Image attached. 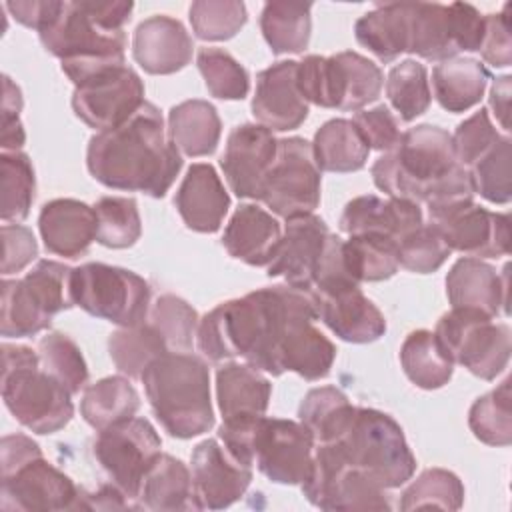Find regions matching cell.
I'll return each mask as SVG.
<instances>
[{"label":"cell","instance_id":"48","mask_svg":"<svg viewBox=\"0 0 512 512\" xmlns=\"http://www.w3.org/2000/svg\"><path fill=\"white\" fill-rule=\"evenodd\" d=\"M40 366L64 384L70 394H78L88 380V366L78 344L62 332H48L38 340Z\"/></svg>","mask_w":512,"mask_h":512},{"label":"cell","instance_id":"16","mask_svg":"<svg viewBox=\"0 0 512 512\" xmlns=\"http://www.w3.org/2000/svg\"><path fill=\"white\" fill-rule=\"evenodd\" d=\"M0 508L6 512L74 510L78 486L42 454L2 472Z\"/></svg>","mask_w":512,"mask_h":512},{"label":"cell","instance_id":"6","mask_svg":"<svg viewBox=\"0 0 512 512\" xmlns=\"http://www.w3.org/2000/svg\"><path fill=\"white\" fill-rule=\"evenodd\" d=\"M330 444L340 460L368 476L384 490L406 484L414 470L416 458L404 438L400 424L386 412L360 408L348 428Z\"/></svg>","mask_w":512,"mask_h":512},{"label":"cell","instance_id":"27","mask_svg":"<svg viewBox=\"0 0 512 512\" xmlns=\"http://www.w3.org/2000/svg\"><path fill=\"white\" fill-rule=\"evenodd\" d=\"M174 204L190 230L212 234L220 230L224 222L230 208V196L214 166L198 162L188 168L176 190Z\"/></svg>","mask_w":512,"mask_h":512},{"label":"cell","instance_id":"44","mask_svg":"<svg viewBox=\"0 0 512 512\" xmlns=\"http://www.w3.org/2000/svg\"><path fill=\"white\" fill-rule=\"evenodd\" d=\"M468 426L488 446H508L512 442L510 380L476 398L468 412Z\"/></svg>","mask_w":512,"mask_h":512},{"label":"cell","instance_id":"9","mask_svg":"<svg viewBox=\"0 0 512 512\" xmlns=\"http://www.w3.org/2000/svg\"><path fill=\"white\" fill-rule=\"evenodd\" d=\"M434 334L454 364L482 380H494L510 360L508 324L494 322L480 310L452 308L440 316Z\"/></svg>","mask_w":512,"mask_h":512},{"label":"cell","instance_id":"13","mask_svg":"<svg viewBox=\"0 0 512 512\" xmlns=\"http://www.w3.org/2000/svg\"><path fill=\"white\" fill-rule=\"evenodd\" d=\"M300 488L320 510H390L386 490L346 466L330 444L314 446L312 466Z\"/></svg>","mask_w":512,"mask_h":512},{"label":"cell","instance_id":"59","mask_svg":"<svg viewBox=\"0 0 512 512\" xmlns=\"http://www.w3.org/2000/svg\"><path fill=\"white\" fill-rule=\"evenodd\" d=\"M122 508H136V506L112 482L100 486L96 492H86L78 488L74 510H122Z\"/></svg>","mask_w":512,"mask_h":512},{"label":"cell","instance_id":"33","mask_svg":"<svg viewBox=\"0 0 512 512\" xmlns=\"http://www.w3.org/2000/svg\"><path fill=\"white\" fill-rule=\"evenodd\" d=\"M488 68L474 58H450L432 70V86L438 104L448 112H466L476 106L488 86Z\"/></svg>","mask_w":512,"mask_h":512},{"label":"cell","instance_id":"23","mask_svg":"<svg viewBox=\"0 0 512 512\" xmlns=\"http://www.w3.org/2000/svg\"><path fill=\"white\" fill-rule=\"evenodd\" d=\"M340 230L348 236L372 234L402 242L424 224L420 204L404 198H380L364 194L352 198L340 216Z\"/></svg>","mask_w":512,"mask_h":512},{"label":"cell","instance_id":"15","mask_svg":"<svg viewBox=\"0 0 512 512\" xmlns=\"http://www.w3.org/2000/svg\"><path fill=\"white\" fill-rule=\"evenodd\" d=\"M314 436L302 424L262 416L252 438V456L258 470L276 484H302L314 458Z\"/></svg>","mask_w":512,"mask_h":512},{"label":"cell","instance_id":"29","mask_svg":"<svg viewBox=\"0 0 512 512\" xmlns=\"http://www.w3.org/2000/svg\"><path fill=\"white\" fill-rule=\"evenodd\" d=\"M272 394L270 380L252 364L224 362L216 372V400L222 422L264 416Z\"/></svg>","mask_w":512,"mask_h":512},{"label":"cell","instance_id":"31","mask_svg":"<svg viewBox=\"0 0 512 512\" xmlns=\"http://www.w3.org/2000/svg\"><path fill=\"white\" fill-rule=\"evenodd\" d=\"M222 122L208 100H184L168 112V138L184 156H208L216 150Z\"/></svg>","mask_w":512,"mask_h":512},{"label":"cell","instance_id":"38","mask_svg":"<svg viewBox=\"0 0 512 512\" xmlns=\"http://www.w3.org/2000/svg\"><path fill=\"white\" fill-rule=\"evenodd\" d=\"M312 4L268 2L260 14V30L274 54H300L310 42Z\"/></svg>","mask_w":512,"mask_h":512},{"label":"cell","instance_id":"25","mask_svg":"<svg viewBox=\"0 0 512 512\" xmlns=\"http://www.w3.org/2000/svg\"><path fill=\"white\" fill-rule=\"evenodd\" d=\"M194 44L180 20L156 14L138 24L132 38L134 60L148 74H174L190 64Z\"/></svg>","mask_w":512,"mask_h":512},{"label":"cell","instance_id":"18","mask_svg":"<svg viewBox=\"0 0 512 512\" xmlns=\"http://www.w3.org/2000/svg\"><path fill=\"white\" fill-rule=\"evenodd\" d=\"M450 250L470 258H498L510 252V216L490 212L474 202L430 220Z\"/></svg>","mask_w":512,"mask_h":512},{"label":"cell","instance_id":"57","mask_svg":"<svg viewBox=\"0 0 512 512\" xmlns=\"http://www.w3.org/2000/svg\"><path fill=\"white\" fill-rule=\"evenodd\" d=\"M2 134H0V144L2 152H18L24 142L26 134L20 122V110H22V92L20 88L4 76L2 80Z\"/></svg>","mask_w":512,"mask_h":512},{"label":"cell","instance_id":"10","mask_svg":"<svg viewBox=\"0 0 512 512\" xmlns=\"http://www.w3.org/2000/svg\"><path fill=\"white\" fill-rule=\"evenodd\" d=\"M486 30V16L472 4L414 2L412 40L408 54L444 62L460 52H478Z\"/></svg>","mask_w":512,"mask_h":512},{"label":"cell","instance_id":"1","mask_svg":"<svg viewBox=\"0 0 512 512\" xmlns=\"http://www.w3.org/2000/svg\"><path fill=\"white\" fill-rule=\"evenodd\" d=\"M86 166L108 188L162 198L182 168V156L166 136L160 110L144 102L130 120L90 138Z\"/></svg>","mask_w":512,"mask_h":512},{"label":"cell","instance_id":"36","mask_svg":"<svg viewBox=\"0 0 512 512\" xmlns=\"http://www.w3.org/2000/svg\"><path fill=\"white\" fill-rule=\"evenodd\" d=\"M140 396L124 376H108L84 388L80 414L96 430L128 420L136 414Z\"/></svg>","mask_w":512,"mask_h":512},{"label":"cell","instance_id":"2","mask_svg":"<svg viewBox=\"0 0 512 512\" xmlns=\"http://www.w3.org/2000/svg\"><path fill=\"white\" fill-rule=\"evenodd\" d=\"M150 408L174 438H194L214 426L210 374L202 358L190 352H166L142 374Z\"/></svg>","mask_w":512,"mask_h":512},{"label":"cell","instance_id":"56","mask_svg":"<svg viewBox=\"0 0 512 512\" xmlns=\"http://www.w3.org/2000/svg\"><path fill=\"white\" fill-rule=\"evenodd\" d=\"M510 4H504L502 12L486 16V30L480 44L482 58L496 66L506 68L512 62V38H510V20H508Z\"/></svg>","mask_w":512,"mask_h":512},{"label":"cell","instance_id":"11","mask_svg":"<svg viewBox=\"0 0 512 512\" xmlns=\"http://www.w3.org/2000/svg\"><path fill=\"white\" fill-rule=\"evenodd\" d=\"M162 440L146 420L132 416L98 432L92 452L110 482L134 504L142 480L160 452ZM138 508V504H134Z\"/></svg>","mask_w":512,"mask_h":512},{"label":"cell","instance_id":"3","mask_svg":"<svg viewBox=\"0 0 512 512\" xmlns=\"http://www.w3.org/2000/svg\"><path fill=\"white\" fill-rule=\"evenodd\" d=\"M38 34L42 46L60 58L62 72L74 86L104 68L126 64L124 30L102 22L92 2H62L58 14Z\"/></svg>","mask_w":512,"mask_h":512},{"label":"cell","instance_id":"14","mask_svg":"<svg viewBox=\"0 0 512 512\" xmlns=\"http://www.w3.org/2000/svg\"><path fill=\"white\" fill-rule=\"evenodd\" d=\"M144 102V82L128 64L88 76L74 86L72 94L74 114L98 132L124 124Z\"/></svg>","mask_w":512,"mask_h":512},{"label":"cell","instance_id":"42","mask_svg":"<svg viewBox=\"0 0 512 512\" xmlns=\"http://www.w3.org/2000/svg\"><path fill=\"white\" fill-rule=\"evenodd\" d=\"M386 96L400 120L412 122L422 116L432 102L426 66L412 58L392 66L386 78Z\"/></svg>","mask_w":512,"mask_h":512},{"label":"cell","instance_id":"34","mask_svg":"<svg viewBox=\"0 0 512 512\" xmlns=\"http://www.w3.org/2000/svg\"><path fill=\"white\" fill-rule=\"evenodd\" d=\"M312 154L320 170L344 174L364 168L370 148L352 120L332 118L316 130Z\"/></svg>","mask_w":512,"mask_h":512},{"label":"cell","instance_id":"54","mask_svg":"<svg viewBox=\"0 0 512 512\" xmlns=\"http://www.w3.org/2000/svg\"><path fill=\"white\" fill-rule=\"evenodd\" d=\"M352 122L370 150L390 152L400 142L398 120L384 104L356 112Z\"/></svg>","mask_w":512,"mask_h":512},{"label":"cell","instance_id":"51","mask_svg":"<svg viewBox=\"0 0 512 512\" xmlns=\"http://www.w3.org/2000/svg\"><path fill=\"white\" fill-rule=\"evenodd\" d=\"M474 192L494 204H508L512 198L510 186V138L502 136L482 158L470 168Z\"/></svg>","mask_w":512,"mask_h":512},{"label":"cell","instance_id":"26","mask_svg":"<svg viewBox=\"0 0 512 512\" xmlns=\"http://www.w3.org/2000/svg\"><path fill=\"white\" fill-rule=\"evenodd\" d=\"M44 248L56 256L80 258L96 240L94 206L74 198H56L42 206L38 216Z\"/></svg>","mask_w":512,"mask_h":512},{"label":"cell","instance_id":"19","mask_svg":"<svg viewBox=\"0 0 512 512\" xmlns=\"http://www.w3.org/2000/svg\"><path fill=\"white\" fill-rule=\"evenodd\" d=\"M278 140L260 124L236 126L220 158V168L238 198L260 200L266 174L276 158Z\"/></svg>","mask_w":512,"mask_h":512},{"label":"cell","instance_id":"43","mask_svg":"<svg viewBox=\"0 0 512 512\" xmlns=\"http://www.w3.org/2000/svg\"><path fill=\"white\" fill-rule=\"evenodd\" d=\"M0 182H2V204L0 218L4 224L22 222L30 214L34 202L36 178L32 160L24 152H2L0 154Z\"/></svg>","mask_w":512,"mask_h":512},{"label":"cell","instance_id":"5","mask_svg":"<svg viewBox=\"0 0 512 512\" xmlns=\"http://www.w3.org/2000/svg\"><path fill=\"white\" fill-rule=\"evenodd\" d=\"M2 362V398L24 428L54 434L72 420V394L40 366L38 350L4 342Z\"/></svg>","mask_w":512,"mask_h":512},{"label":"cell","instance_id":"28","mask_svg":"<svg viewBox=\"0 0 512 512\" xmlns=\"http://www.w3.org/2000/svg\"><path fill=\"white\" fill-rule=\"evenodd\" d=\"M282 230L278 220L256 204H242L224 228L226 252L250 266H268L278 250Z\"/></svg>","mask_w":512,"mask_h":512},{"label":"cell","instance_id":"7","mask_svg":"<svg viewBox=\"0 0 512 512\" xmlns=\"http://www.w3.org/2000/svg\"><path fill=\"white\" fill-rule=\"evenodd\" d=\"M296 82L304 100L314 106L360 112L380 96L384 74L366 56L346 50L306 56L298 62Z\"/></svg>","mask_w":512,"mask_h":512},{"label":"cell","instance_id":"17","mask_svg":"<svg viewBox=\"0 0 512 512\" xmlns=\"http://www.w3.org/2000/svg\"><path fill=\"white\" fill-rule=\"evenodd\" d=\"M252 482V466L238 460L218 438L192 452V488L198 510H222L240 500Z\"/></svg>","mask_w":512,"mask_h":512},{"label":"cell","instance_id":"50","mask_svg":"<svg viewBox=\"0 0 512 512\" xmlns=\"http://www.w3.org/2000/svg\"><path fill=\"white\" fill-rule=\"evenodd\" d=\"M188 14L194 36L208 42L234 38L248 20L246 6L238 0H198Z\"/></svg>","mask_w":512,"mask_h":512},{"label":"cell","instance_id":"55","mask_svg":"<svg viewBox=\"0 0 512 512\" xmlns=\"http://www.w3.org/2000/svg\"><path fill=\"white\" fill-rule=\"evenodd\" d=\"M38 256V244L30 228L20 224L2 226V274L24 270Z\"/></svg>","mask_w":512,"mask_h":512},{"label":"cell","instance_id":"45","mask_svg":"<svg viewBox=\"0 0 512 512\" xmlns=\"http://www.w3.org/2000/svg\"><path fill=\"white\" fill-rule=\"evenodd\" d=\"M96 212V242L106 248H130L142 234L138 206L126 196H102L94 204Z\"/></svg>","mask_w":512,"mask_h":512},{"label":"cell","instance_id":"49","mask_svg":"<svg viewBox=\"0 0 512 512\" xmlns=\"http://www.w3.org/2000/svg\"><path fill=\"white\" fill-rule=\"evenodd\" d=\"M148 322L160 332L170 352H188L196 338V310L174 294H162L150 308Z\"/></svg>","mask_w":512,"mask_h":512},{"label":"cell","instance_id":"12","mask_svg":"<svg viewBox=\"0 0 512 512\" xmlns=\"http://www.w3.org/2000/svg\"><path fill=\"white\" fill-rule=\"evenodd\" d=\"M320 168L312 144L300 136L278 140L276 158L266 174L260 200L280 218L314 214L320 204Z\"/></svg>","mask_w":512,"mask_h":512},{"label":"cell","instance_id":"46","mask_svg":"<svg viewBox=\"0 0 512 512\" xmlns=\"http://www.w3.org/2000/svg\"><path fill=\"white\" fill-rule=\"evenodd\" d=\"M464 502L462 480L444 468H428L402 492L400 510L442 508L458 510Z\"/></svg>","mask_w":512,"mask_h":512},{"label":"cell","instance_id":"40","mask_svg":"<svg viewBox=\"0 0 512 512\" xmlns=\"http://www.w3.org/2000/svg\"><path fill=\"white\" fill-rule=\"evenodd\" d=\"M108 352L118 372L128 378H142L144 370L170 350L160 332L146 320L136 326H120L112 332Z\"/></svg>","mask_w":512,"mask_h":512},{"label":"cell","instance_id":"35","mask_svg":"<svg viewBox=\"0 0 512 512\" xmlns=\"http://www.w3.org/2000/svg\"><path fill=\"white\" fill-rule=\"evenodd\" d=\"M400 364L408 380L422 390L442 388L454 372L452 358L432 330H414L404 338Z\"/></svg>","mask_w":512,"mask_h":512},{"label":"cell","instance_id":"8","mask_svg":"<svg viewBox=\"0 0 512 512\" xmlns=\"http://www.w3.org/2000/svg\"><path fill=\"white\" fill-rule=\"evenodd\" d=\"M150 284L132 270L88 262L72 270V302L116 326H136L150 314Z\"/></svg>","mask_w":512,"mask_h":512},{"label":"cell","instance_id":"47","mask_svg":"<svg viewBox=\"0 0 512 512\" xmlns=\"http://www.w3.org/2000/svg\"><path fill=\"white\" fill-rule=\"evenodd\" d=\"M198 70L208 92L220 100H242L250 90L246 68L222 48H200L196 56Z\"/></svg>","mask_w":512,"mask_h":512},{"label":"cell","instance_id":"4","mask_svg":"<svg viewBox=\"0 0 512 512\" xmlns=\"http://www.w3.org/2000/svg\"><path fill=\"white\" fill-rule=\"evenodd\" d=\"M458 164L452 134L440 126L418 124L402 132L400 142L372 164L370 174L376 188L390 198L420 204Z\"/></svg>","mask_w":512,"mask_h":512},{"label":"cell","instance_id":"32","mask_svg":"<svg viewBox=\"0 0 512 512\" xmlns=\"http://www.w3.org/2000/svg\"><path fill=\"white\" fill-rule=\"evenodd\" d=\"M136 504L160 512L198 510L188 466L170 454H160L142 480Z\"/></svg>","mask_w":512,"mask_h":512},{"label":"cell","instance_id":"21","mask_svg":"<svg viewBox=\"0 0 512 512\" xmlns=\"http://www.w3.org/2000/svg\"><path fill=\"white\" fill-rule=\"evenodd\" d=\"M296 60H280L256 78L252 114L268 130L288 132L308 118V102L296 82Z\"/></svg>","mask_w":512,"mask_h":512},{"label":"cell","instance_id":"60","mask_svg":"<svg viewBox=\"0 0 512 512\" xmlns=\"http://www.w3.org/2000/svg\"><path fill=\"white\" fill-rule=\"evenodd\" d=\"M510 76H500L494 80L492 88H490V108L496 116V120L500 122L502 130L508 132L510 124H508V114H510Z\"/></svg>","mask_w":512,"mask_h":512},{"label":"cell","instance_id":"41","mask_svg":"<svg viewBox=\"0 0 512 512\" xmlns=\"http://www.w3.org/2000/svg\"><path fill=\"white\" fill-rule=\"evenodd\" d=\"M342 256L350 276L358 284L388 280L400 268L398 242L384 236H350L342 242Z\"/></svg>","mask_w":512,"mask_h":512},{"label":"cell","instance_id":"58","mask_svg":"<svg viewBox=\"0 0 512 512\" xmlns=\"http://www.w3.org/2000/svg\"><path fill=\"white\" fill-rule=\"evenodd\" d=\"M62 2L56 0H18V2H8L6 8L10 14L26 28H34L40 32L60 10Z\"/></svg>","mask_w":512,"mask_h":512},{"label":"cell","instance_id":"20","mask_svg":"<svg viewBox=\"0 0 512 512\" xmlns=\"http://www.w3.org/2000/svg\"><path fill=\"white\" fill-rule=\"evenodd\" d=\"M330 234L326 222L316 214L286 220L278 250L268 264V276H280L288 286L310 292Z\"/></svg>","mask_w":512,"mask_h":512},{"label":"cell","instance_id":"22","mask_svg":"<svg viewBox=\"0 0 512 512\" xmlns=\"http://www.w3.org/2000/svg\"><path fill=\"white\" fill-rule=\"evenodd\" d=\"M318 320H322L340 340L352 344L374 342L386 332V318L378 306L366 298L358 284L312 292Z\"/></svg>","mask_w":512,"mask_h":512},{"label":"cell","instance_id":"53","mask_svg":"<svg viewBox=\"0 0 512 512\" xmlns=\"http://www.w3.org/2000/svg\"><path fill=\"white\" fill-rule=\"evenodd\" d=\"M500 132L496 130V126L492 124L488 110L480 108L478 112H474L470 118H466L464 122L458 124L454 136H452V144H454V154L456 160L464 166L470 168L478 158H482L498 140H500Z\"/></svg>","mask_w":512,"mask_h":512},{"label":"cell","instance_id":"52","mask_svg":"<svg viewBox=\"0 0 512 512\" xmlns=\"http://www.w3.org/2000/svg\"><path fill=\"white\" fill-rule=\"evenodd\" d=\"M450 252L452 250L432 222L422 224L398 244L400 266L416 274H430L438 270Z\"/></svg>","mask_w":512,"mask_h":512},{"label":"cell","instance_id":"24","mask_svg":"<svg viewBox=\"0 0 512 512\" xmlns=\"http://www.w3.org/2000/svg\"><path fill=\"white\" fill-rule=\"evenodd\" d=\"M446 296L452 308H472L492 318L508 314V266L498 274L480 258H460L446 274Z\"/></svg>","mask_w":512,"mask_h":512},{"label":"cell","instance_id":"37","mask_svg":"<svg viewBox=\"0 0 512 512\" xmlns=\"http://www.w3.org/2000/svg\"><path fill=\"white\" fill-rule=\"evenodd\" d=\"M54 314L46 308L26 278L2 282L0 332L6 338H28L46 330Z\"/></svg>","mask_w":512,"mask_h":512},{"label":"cell","instance_id":"39","mask_svg":"<svg viewBox=\"0 0 512 512\" xmlns=\"http://www.w3.org/2000/svg\"><path fill=\"white\" fill-rule=\"evenodd\" d=\"M356 406L336 386L312 388L298 408L300 422L312 432L316 444L334 442L348 428Z\"/></svg>","mask_w":512,"mask_h":512},{"label":"cell","instance_id":"30","mask_svg":"<svg viewBox=\"0 0 512 512\" xmlns=\"http://www.w3.org/2000/svg\"><path fill=\"white\" fill-rule=\"evenodd\" d=\"M414 2L378 4L354 24V36L380 62H392L410 50Z\"/></svg>","mask_w":512,"mask_h":512}]
</instances>
